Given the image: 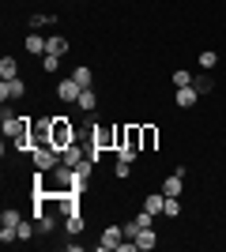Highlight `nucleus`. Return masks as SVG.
Wrapping results in <instances>:
<instances>
[{
    "mask_svg": "<svg viewBox=\"0 0 226 252\" xmlns=\"http://www.w3.org/2000/svg\"><path fill=\"white\" fill-rule=\"evenodd\" d=\"M79 139V132H75V125L68 121V117H53V136H49V143H53L57 151H65L68 143H75Z\"/></svg>",
    "mask_w": 226,
    "mask_h": 252,
    "instance_id": "nucleus-1",
    "label": "nucleus"
},
{
    "mask_svg": "<svg viewBox=\"0 0 226 252\" xmlns=\"http://www.w3.org/2000/svg\"><path fill=\"white\" fill-rule=\"evenodd\" d=\"M31 162H34V169H57L65 158H61V151H57L53 143H38V147L31 151Z\"/></svg>",
    "mask_w": 226,
    "mask_h": 252,
    "instance_id": "nucleus-2",
    "label": "nucleus"
},
{
    "mask_svg": "<svg viewBox=\"0 0 226 252\" xmlns=\"http://www.w3.org/2000/svg\"><path fill=\"white\" fill-rule=\"evenodd\" d=\"M91 143L98 151H117V125H95L91 128Z\"/></svg>",
    "mask_w": 226,
    "mask_h": 252,
    "instance_id": "nucleus-3",
    "label": "nucleus"
},
{
    "mask_svg": "<svg viewBox=\"0 0 226 252\" xmlns=\"http://www.w3.org/2000/svg\"><path fill=\"white\" fill-rule=\"evenodd\" d=\"M125 241V226H106L102 230V237H98V245H95V252H117V245Z\"/></svg>",
    "mask_w": 226,
    "mask_h": 252,
    "instance_id": "nucleus-4",
    "label": "nucleus"
},
{
    "mask_svg": "<svg viewBox=\"0 0 226 252\" xmlns=\"http://www.w3.org/2000/svg\"><path fill=\"white\" fill-rule=\"evenodd\" d=\"M27 94V83H23L19 75H15V79H4V83H0V102L8 105V102H19V98Z\"/></svg>",
    "mask_w": 226,
    "mask_h": 252,
    "instance_id": "nucleus-5",
    "label": "nucleus"
},
{
    "mask_svg": "<svg viewBox=\"0 0 226 252\" xmlns=\"http://www.w3.org/2000/svg\"><path fill=\"white\" fill-rule=\"evenodd\" d=\"M23 125H27V117H19L11 105H4V113H0V132H4V136H15Z\"/></svg>",
    "mask_w": 226,
    "mask_h": 252,
    "instance_id": "nucleus-6",
    "label": "nucleus"
},
{
    "mask_svg": "<svg viewBox=\"0 0 226 252\" xmlns=\"http://www.w3.org/2000/svg\"><path fill=\"white\" fill-rule=\"evenodd\" d=\"M31 136H34V147H38V143H49V136H53V117H38V121L31 117Z\"/></svg>",
    "mask_w": 226,
    "mask_h": 252,
    "instance_id": "nucleus-7",
    "label": "nucleus"
},
{
    "mask_svg": "<svg viewBox=\"0 0 226 252\" xmlns=\"http://www.w3.org/2000/svg\"><path fill=\"white\" fill-rule=\"evenodd\" d=\"M79 94H83V87L75 83L72 75H68V79H61V83H57V98H61V102L75 105V102H79Z\"/></svg>",
    "mask_w": 226,
    "mask_h": 252,
    "instance_id": "nucleus-8",
    "label": "nucleus"
},
{
    "mask_svg": "<svg viewBox=\"0 0 226 252\" xmlns=\"http://www.w3.org/2000/svg\"><path fill=\"white\" fill-rule=\"evenodd\" d=\"M61 158H65V166H79V162L87 158V147L79 143V139H75V143H68V147L61 151Z\"/></svg>",
    "mask_w": 226,
    "mask_h": 252,
    "instance_id": "nucleus-9",
    "label": "nucleus"
},
{
    "mask_svg": "<svg viewBox=\"0 0 226 252\" xmlns=\"http://www.w3.org/2000/svg\"><path fill=\"white\" fill-rule=\"evenodd\" d=\"M173 102L181 105V109H193V105L200 102V91H196V87H177V94H173Z\"/></svg>",
    "mask_w": 226,
    "mask_h": 252,
    "instance_id": "nucleus-10",
    "label": "nucleus"
},
{
    "mask_svg": "<svg viewBox=\"0 0 226 252\" xmlns=\"http://www.w3.org/2000/svg\"><path fill=\"white\" fill-rule=\"evenodd\" d=\"M75 109H79V113H95V109H98V91H95V87H87L83 94H79Z\"/></svg>",
    "mask_w": 226,
    "mask_h": 252,
    "instance_id": "nucleus-11",
    "label": "nucleus"
},
{
    "mask_svg": "<svg viewBox=\"0 0 226 252\" xmlns=\"http://www.w3.org/2000/svg\"><path fill=\"white\" fill-rule=\"evenodd\" d=\"M27 53H34V57H45L49 53V38H42V34H27Z\"/></svg>",
    "mask_w": 226,
    "mask_h": 252,
    "instance_id": "nucleus-12",
    "label": "nucleus"
},
{
    "mask_svg": "<svg viewBox=\"0 0 226 252\" xmlns=\"http://www.w3.org/2000/svg\"><path fill=\"white\" fill-rule=\"evenodd\" d=\"M162 207H166V196H162V192H147V196H143V211H151L155 219L162 215Z\"/></svg>",
    "mask_w": 226,
    "mask_h": 252,
    "instance_id": "nucleus-13",
    "label": "nucleus"
},
{
    "mask_svg": "<svg viewBox=\"0 0 226 252\" xmlns=\"http://www.w3.org/2000/svg\"><path fill=\"white\" fill-rule=\"evenodd\" d=\"M185 192V181H181V173H170V177L162 181V196H181Z\"/></svg>",
    "mask_w": 226,
    "mask_h": 252,
    "instance_id": "nucleus-14",
    "label": "nucleus"
},
{
    "mask_svg": "<svg viewBox=\"0 0 226 252\" xmlns=\"http://www.w3.org/2000/svg\"><path fill=\"white\" fill-rule=\"evenodd\" d=\"M140 132H143V151L159 147V125H140Z\"/></svg>",
    "mask_w": 226,
    "mask_h": 252,
    "instance_id": "nucleus-15",
    "label": "nucleus"
},
{
    "mask_svg": "<svg viewBox=\"0 0 226 252\" xmlns=\"http://www.w3.org/2000/svg\"><path fill=\"white\" fill-rule=\"evenodd\" d=\"M72 79H75L79 87H83V91H87V87H95V72H91L87 64H79V68H75V72H72Z\"/></svg>",
    "mask_w": 226,
    "mask_h": 252,
    "instance_id": "nucleus-16",
    "label": "nucleus"
},
{
    "mask_svg": "<svg viewBox=\"0 0 226 252\" xmlns=\"http://www.w3.org/2000/svg\"><path fill=\"white\" fill-rule=\"evenodd\" d=\"M15 233H19V241H34V233H38V222H34V219H23L19 226H15Z\"/></svg>",
    "mask_w": 226,
    "mask_h": 252,
    "instance_id": "nucleus-17",
    "label": "nucleus"
},
{
    "mask_svg": "<svg viewBox=\"0 0 226 252\" xmlns=\"http://www.w3.org/2000/svg\"><path fill=\"white\" fill-rule=\"evenodd\" d=\"M136 245H140V249H155V245H159V233H155V226H147V230L136 233Z\"/></svg>",
    "mask_w": 226,
    "mask_h": 252,
    "instance_id": "nucleus-18",
    "label": "nucleus"
},
{
    "mask_svg": "<svg viewBox=\"0 0 226 252\" xmlns=\"http://www.w3.org/2000/svg\"><path fill=\"white\" fill-rule=\"evenodd\" d=\"M193 87L200 91V94H211V91H215V79H211V72H204V75H193Z\"/></svg>",
    "mask_w": 226,
    "mask_h": 252,
    "instance_id": "nucleus-19",
    "label": "nucleus"
},
{
    "mask_svg": "<svg viewBox=\"0 0 226 252\" xmlns=\"http://www.w3.org/2000/svg\"><path fill=\"white\" fill-rule=\"evenodd\" d=\"M19 222H23V211H15V207H4V211H0V226H11V230H15Z\"/></svg>",
    "mask_w": 226,
    "mask_h": 252,
    "instance_id": "nucleus-20",
    "label": "nucleus"
},
{
    "mask_svg": "<svg viewBox=\"0 0 226 252\" xmlns=\"http://www.w3.org/2000/svg\"><path fill=\"white\" fill-rule=\"evenodd\" d=\"M83 226H87V222H83V211H75V215H68V219H65V230L72 233V237H75V233H83Z\"/></svg>",
    "mask_w": 226,
    "mask_h": 252,
    "instance_id": "nucleus-21",
    "label": "nucleus"
},
{
    "mask_svg": "<svg viewBox=\"0 0 226 252\" xmlns=\"http://www.w3.org/2000/svg\"><path fill=\"white\" fill-rule=\"evenodd\" d=\"M49 53H53V57H65L68 53V38L65 34H49Z\"/></svg>",
    "mask_w": 226,
    "mask_h": 252,
    "instance_id": "nucleus-22",
    "label": "nucleus"
},
{
    "mask_svg": "<svg viewBox=\"0 0 226 252\" xmlns=\"http://www.w3.org/2000/svg\"><path fill=\"white\" fill-rule=\"evenodd\" d=\"M200 68H204V72H215V68H219V53L204 49V53H200Z\"/></svg>",
    "mask_w": 226,
    "mask_h": 252,
    "instance_id": "nucleus-23",
    "label": "nucleus"
},
{
    "mask_svg": "<svg viewBox=\"0 0 226 252\" xmlns=\"http://www.w3.org/2000/svg\"><path fill=\"white\" fill-rule=\"evenodd\" d=\"M38 233H53L57 230V219H53V211H45V215H38Z\"/></svg>",
    "mask_w": 226,
    "mask_h": 252,
    "instance_id": "nucleus-24",
    "label": "nucleus"
},
{
    "mask_svg": "<svg viewBox=\"0 0 226 252\" xmlns=\"http://www.w3.org/2000/svg\"><path fill=\"white\" fill-rule=\"evenodd\" d=\"M15 75H19V64L11 61V57H4L0 61V79H15Z\"/></svg>",
    "mask_w": 226,
    "mask_h": 252,
    "instance_id": "nucleus-25",
    "label": "nucleus"
},
{
    "mask_svg": "<svg viewBox=\"0 0 226 252\" xmlns=\"http://www.w3.org/2000/svg\"><path fill=\"white\" fill-rule=\"evenodd\" d=\"M162 215H166V219H177V215H181V196H166V207H162Z\"/></svg>",
    "mask_w": 226,
    "mask_h": 252,
    "instance_id": "nucleus-26",
    "label": "nucleus"
},
{
    "mask_svg": "<svg viewBox=\"0 0 226 252\" xmlns=\"http://www.w3.org/2000/svg\"><path fill=\"white\" fill-rule=\"evenodd\" d=\"M113 177H117V181H129V177H132V162H125V158H121L117 166H113Z\"/></svg>",
    "mask_w": 226,
    "mask_h": 252,
    "instance_id": "nucleus-27",
    "label": "nucleus"
},
{
    "mask_svg": "<svg viewBox=\"0 0 226 252\" xmlns=\"http://www.w3.org/2000/svg\"><path fill=\"white\" fill-rule=\"evenodd\" d=\"M57 15H45V11H38V15H31V27H53Z\"/></svg>",
    "mask_w": 226,
    "mask_h": 252,
    "instance_id": "nucleus-28",
    "label": "nucleus"
},
{
    "mask_svg": "<svg viewBox=\"0 0 226 252\" xmlns=\"http://www.w3.org/2000/svg\"><path fill=\"white\" fill-rule=\"evenodd\" d=\"M173 87H193V75L185 72V68H177L173 72Z\"/></svg>",
    "mask_w": 226,
    "mask_h": 252,
    "instance_id": "nucleus-29",
    "label": "nucleus"
},
{
    "mask_svg": "<svg viewBox=\"0 0 226 252\" xmlns=\"http://www.w3.org/2000/svg\"><path fill=\"white\" fill-rule=\"evenodd\" d=\"M42 68H45V72H57V68H61V57L45 53V57H42Z\"/></svg>",
    "mask_w": 226,
    "mask_h": 252,
    "instance_id": "nucleus-30",
    "label": "nucleus"
},
{
    "mask_svg": "<svg viewBox=\"0 0 226 252\" xmlns=\"http://www.w3.org/2000/svg\"><path fill=\"white\" fill-rule=\"evenodd\" d=\"M121 226H125V237H136V233H140V226H136L132 219H129V222H121Z\"/></svg>",
    "mask_w": 226,
    "mask_h": 252,
    "instance_id": "nucleus-31",
    "label": "nucleus"
}]
</instances>
